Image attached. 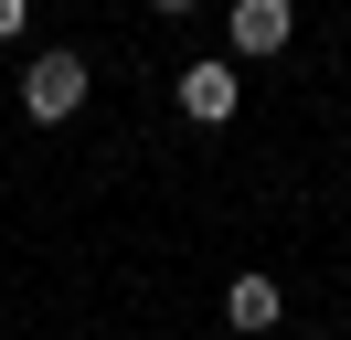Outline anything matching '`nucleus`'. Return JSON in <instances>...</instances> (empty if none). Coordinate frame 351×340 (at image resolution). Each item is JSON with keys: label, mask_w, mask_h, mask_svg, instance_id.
Segmentation results:
<instances>
[{"label": "nucleus", "mask_w": 351, "mask_h": 340, "mask_svg": "<svg viewBox=\"0 0 351 340\" xmlns=\"http://www.w3.org/2000/svg\"><path fill=\"white\" fill-rule=\"evenodd\" d=\"M22 106H32V127H64L75 106H86V53H64V42L32 53L22 64Z\"/></svg>", "instance_id": "nucleus-1"}, {"label": "nucleus", "mask_w": 351, "mask_h": 340, "mask_svg": "<svg viewBox=\"0 0 351 340\" xmlns=\"http://www.w3.org/2000/svg\"><path fill=\"white\" fill-rule=\"evenodd\" d=\"M171 96H181V117H192V127H223V117L245 106V75H234V64H181Z\"/></svg>", "instance_id": "nucleus-2"}, {"label": "nucleus", "mask_w": 351, "mask_h": 340, "mask_svg": "<svg viewBox=\"0 0 351 340\" xmlns=\"http://www.w3.org/2000/svg\"><path fill=\"white\" fill-rule=\"evenodd\" d=\"M223 32H234V53H287L298 11H287V0H234V11H223Z\"/></svg>", "instance_id": "nucleus-3"}, {"label": "nucleus", "mask_w": 351, "mask_h": 340, "mask_svg": "<svg viewBox=\"0 0 351 340\" xmlns=\"http://www.w3.org/2000/svg\"><path fill=\"white\" fill-rule=\"evenodd\" d=\"M223 319H234V330H277V319H287L277 276H234V287H223Z\"/></svg>", "instance_id": "nucleus-4"}, {"label": "nucleus", "mask_w": 351, "mask_h": 340, "mask_svg": "<svg viewBox=\"0 0 351 340\" xmlns=\"http://www.w3.org/2000/svg\"><path fill=\"white\" fill-rule=\"evenodd\" d=\"M22 21H32V0H0V42H11V32H22Z\"/></svg>", "instance_id": "nucleus-5"}, {"label": "nucleus", "mask_w": 351, "mask_h": 340, "mask_svg": "<svg viewBox=\"0 0 351 340\" xmlns=\"http://www.w3.org/2000/svg\"><path fill=\"white\" fill-rule=\"evenodd\" d=\"M149 11H202V0H149Z\"/></svg>", "instance_id": "nucleus-6"}]
</instances>
